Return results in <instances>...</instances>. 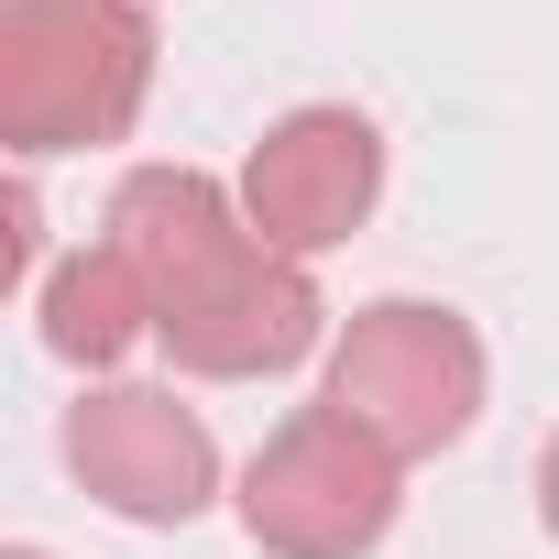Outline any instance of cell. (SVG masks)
Listing matches in <instances>:
<instances>
[{
    "instance_id": "obj_1",
    "label": "cell",
    "mask_w": 559,
    "mask_h": 559,
    "mask_svg": "<svg viewBox=\"0 0 559 559\" xmlns=\"http://www.w3.org/2000/svg\"><path fill=\"white\" fill-rule=\"evenodd\" d=\"M99 241L143 274L154 297V341L176 373L198 384H263V373H297L330 341L319 308V274L297 252H274L241 198L198 165H132L99 209Z\"/></svg>"
},
{
    "instance_id": "obj_2",
    "label": "cell",
    "mask_w": 559,
    "mask_h": 559,
    "mask_svg": "<svg viewBox=\"0 0 559 559\" xmlns=\"http://www.w3.org/2000/svg\"><path fill=\"white\" fill-rule=\"evenodd\" d=\"M154 88L143 0H0V143L23 165L132 143Z\"/></svg>"
},
{
    "instance_id": "obj_3",
    "label": "cell",
    "mask_w": 559,
    "mask_h": 559,
    "mask_svg": "<svg viewBox=\"0 0 559 559\" xmlns=\"http://www.w3.org/2000/svg\"><path fill=\"white\" fill-rule=\"evenodd\" d=\"M483 384H493V362H483V330L461 308H439V297H373V308L341 319L319 406H341L395 461H439V450L472 439Z\"/></svg>"
},
{
    "instance_id": "obj_4",
    "label": "cell",
    "mask_w": 559,
    "mask_h": 559,
    "mask_svg": "<svg viewBox=\"0 0 559 559\" xmlns=\"http://www.w3.org/2000/svg\"><path fill=\"white\" fill-rule=\"evenodd\" d=\"M406 461L384 439H362L341 406H297L252 461H241V537L263 559H373L395 537V493Z\"/></svg>"
},
{
    "instance_id": "obj_5",
    "label": "cell",
    "mask_w": 559,
    "mask_h": 559,
    "mask_svg": "<svg viewBox=\"0 0 559 559\" xmlns=\"http://www.w3.org/2000/svg\"><path fill=\"white\" fill-rule=\"evenodd\" d=\"M67 472L121 526H187L219 493V439L198 406H176V384H88L67 406Z\"/></svg>"
},
{
    "instance_id": "obj_6",
    "label": "cell",
    "mask_w": 559,
    "mask_h": 559,
    "mask_svg": "<svg viewBox=\"0 0 559 559\" xmlns=\"http://www.w3.org/2000/svg\"><path fill=\"white\" fill-rule=\"evenodd\" d=\"M384 198V132L341 99H308L286 110L252 154H241V219L274 241V252H297L319 263L330 241H352Z\"/></svg>"
},
{
    "instance_id": "obj_7",
    "label": "cell",
    "mask_w": 559,
    "mask_h": 559,
    "mask_svg": "<svg viewBox=\"0 0 559 559\" xmlns=\"http://www.w3.org/2000/svg\"><path fill=\"white\" fill-rule=\"evenodd\" d=\"M34 319H45V352L67 362V373H110L132 341H154V297H143V274L110 252V241H88V252H67L45 286H34Z\"/></svg>"
},
{
    "instance_id": "obj_8",
    "label": "cell",
    "mask_w": 559,
    "mask_h": 559,
    "mask_svg": "<svg viewBox=\"0 0 559 559\" xmlns=\"http://www.w3.org/2000/svg\"><path fill=\"white\" fill-rule=\"evenodd\" d=\"M537 515H548V537H559V428H548V450H537Z\"/></svg>"
},
{
    "instance_id": "obj_9",
    "label": "cell",
    "mask_w": 559,
    "mask_h": 559,
    "mask_svg": "<svg viewBox=\"0 0 559 559\" xmlns=\"http://www.w3.org/2000/svg\"><path fill=\"white\" fill-rule=\"evenodd\" d=\"M12 559H45V548H12Z\"/></svg>"
}]
</instances>
